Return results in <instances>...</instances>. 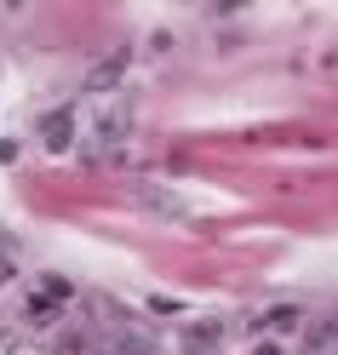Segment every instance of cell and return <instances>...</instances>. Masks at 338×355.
Returning a JSON list of instances; mask_svg holds the SVG:
<instances>
[{"label":"cell","instance_id":"obj_1","mask_svg":"<svg viewBox=\"0 0 338 355\" xmlns=\"http://www.w3.org/2000/svg\"><path fill=\"white\" fill-rule=\"evenodd\" d=\"M126 63H132V52H126V46H115L109 58H98V63H92V75H86V92H109V86L126 75Z\"/></svg>","mask_w":338,"mask_h":355},{"label":"cell","instance_id":"obj_2","mask_svg":"<svg viewBox=\"0 0 338 355\" xmlns=\"http://www.w3.org/2000/svg\"><path fill=\"white\" fill-rule=\"evenodd\" d=\"M40 138H47V149H69V138H75V109H52L47 121H40Z\"/></svg>","mask_w":338,"mask_h":355},{"label":"cell","instance_id":"obj_3","mask_svg":"<svg viewBox=\"0 0 338 355\" xmlns=\"http://www.w3.org/2000/svg\"><path fill=\"white\" fill-rule=\"evenodd\" d=\"M40 293H47L52 304H63V298H69V281H63V275H47V281H40Z\"/></svg>","mask_w":338,"mask_h":355},{"label":"cell","instance_id":"obj_4","mask_svg":"<svg viewBox=\"0 0 338 355\" xmlns=\"http://www.w3.org/2000/svg\"><path fill=\"white\" fill-rule=\"evenodd\" d=\"M218 349V327H189V349Z\"/></svg>","mask_w":338,"mask_h":355},{"label":"cell","instance_id":"obj_5","mask_svg":"<svg viewBox=\"0 0 338 355\" xmlns=\"http://www.w3.org/2000/svg\"><path fill=\"white\" fill-rule=\"evenodd\" d=\"M292 321H298V309H269L258 327H292Z\"/></svg>","mask_w":338,"mask_h":355},{"label":"cell","instance_id":"obj_6","mask_svg":"<svg viewBox=\"0 0 338 355\" xmlns=\"http://www.w3.org/2000/svg\"><path fill=\"white\" fill-rule=\"evenodd\" d=\"M6 281H12V258L0 252V286H6Z\"/></svg>","mask_w":338,"mask_h":355},{"label":"cell","instance_id":"obj_7","mask_svg":"<svg viewBox=\"0 0 338 355\" xmlns=\"http://www.w3.org/2000/svg\"><path fill=\"white\" fill-rule=\"evenodd\" d=\"M253 355H276V344H258V349H253Z\"/></svg>","mask_w":338,"mask_h":355}]
</instances>
